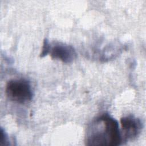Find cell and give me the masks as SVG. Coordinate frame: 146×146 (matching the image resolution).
I'll return each mask as SVG.
<instances>
[{
	"mask_svg": "<svg viewBox=\"0 0 146 146\" xmlns=\"http://www.w3.org/2000/svg\"><path fill=\"white\" fill-rule=\"evenodd\" d=\"M5 93L9 100L19 104L30 102L33 96L30 83L22 78L9 80L6 86Z\"/></svg>",
	"mask_w": 146,
	"mask_h": 146,
	"instance_id": "cell-2",
	"label": "cell"
},
{
	"mask_svg": "<svg viewBox=\"0 0 146 146\" xmlns=\"http://www.w3.org/2000/svg\"><path fill=\"white\" fill-rule=\"evenodd\" d=\"M120 124L124 140H132L140 133L143 127L140 119L132 115H128L120 119Z\"/></svg>",
	"mask_w": 146,
	"mask_h": 146,
	"instance_id": "cell-4",
	"label": "cell"
},
{
	"mask_svg": "<svg viewBox=\"0 0 146 146\" xmlns=\"http://www.w3.org/2000/svg\"><path fill=\"white\" fill-rule=\"evenodd\" d=\"M48 54L52 59L59 60L66 63L73 62L77 56L72 46L61 42L53 43L52 46L50 44Z\"/></svg>",
	"mask_w": 146,
	"mask_h": 146,
	"instance_id": "cell-3",
	"label": "cell"
},
{
	"mask_svg": "<svg viewBox=\"0 0 146 146\" xmlns=\"http://www.w3.org/2000/svg\"><path fill=\"white\" fill-rule=\"evenodd\" d=\"M7 137L6 136V133L3 131L2 128L1 130V140H0V145H6L7 144Z\"/></svg>",
	"mask_w": 146,
	"mask_h": 146,
	"instance_id": "cell-6",
	"label": "cell"
},
{
	"mask_svg": "<svg viewBox=\"0 0 146 146\" xmlns=\"http://www.w3.org/2000/svg\"><path fill=\"white\" fill-rule=\"evenodd\" d=\"M49 48H50V43H48L47 39H44L43 42L42 51L40 54V57H43L45 55H47L49 52Z\"/></svg>",
	"mask_w": 146,
	"mask_h": 146,
	"instance_id": "cell-5",
	"label": "cell"
},
{
	"mask_svg": "<svg viewBox=\"0 0 146 146\" xmlns=\"http://www.w3.org/2000/svg\"><path fill=\"white\" fill-rule=\"evenodd\" d=\"M123 139L116 120L108 113H103L92 120L85 136L87 145L117 146Z\"/></svg>",
	"mask_w": 146,
	"mask_h": 146,
	"instance_id": "cell-1",
	"label": "cell"
}]
</instances>
